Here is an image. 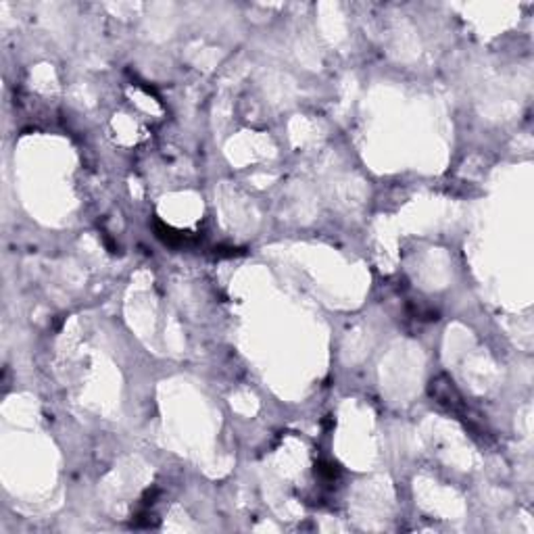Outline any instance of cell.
Segmentation results:
<instances>
[{"mask_svg": "<svg viewBox=\"0 0 534 534\" xmlns=\"http://www.w3.org/2000/svg\"><path fill=\"white\" fill-rule=\"evenodd\" d=\"M155 232H157V238L163 240L168 247H182V245H186V242H189V236H186L184 232L173 230V228L159 224V221L155 224Z\"/></svg>", "mask_w": 534, "mask_h": 534, "instance_id": "2", "label": "cell"}, {"mask_svg": "<svg viewBox=\"0 0 534 534\" xmlns=\"http://www.w3.org/2000/svg\"><path fill=\"white\" fill-rule=\"evenodd\" d=\"M428 393H430V399H432L442 412L455 415V420H460L478 442L489 445V442L492 441V434L487 426V422H484V418L476 412V409H471L468 405V401L461 397L460 391H457L453 380L447 376H436L432 383H430Z\"/></svg>", "mask_w": 534, "mask_h": 534, "instance_id": "1", "label": "cell"}]
</instances>
